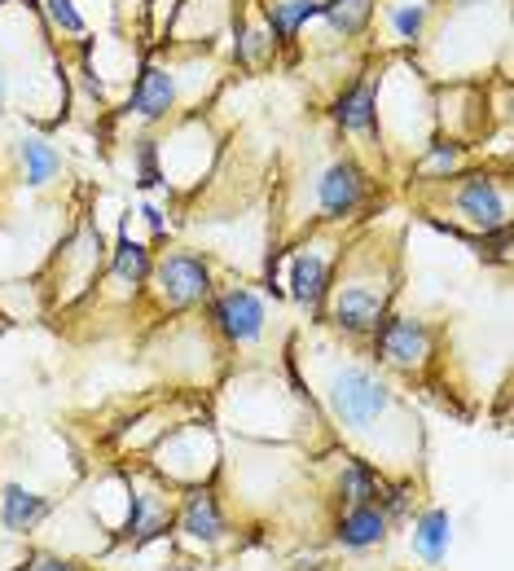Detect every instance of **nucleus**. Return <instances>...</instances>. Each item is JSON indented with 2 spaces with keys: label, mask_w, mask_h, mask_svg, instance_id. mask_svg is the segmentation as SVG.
<instances>
[{
  "label": "nucleus",
  "mask_w": 514,
  "mask_h": 571,
  "mask_svg": "<svg viewBox=\"0 0 514 571\" xmlns=\"http://www.w3.org/2000/svg\"><path fill=\"white\" fill-rule=\"evenodd\" d=\"M409 550L422 568H444L449 550H453V514L444 506H426L413 514V532H409Z\"/></svg>",
  "instance_id": "16"
},
{
  "label": "nucleus",
  "mask_w": 514,
  "mask_h": 571,
  "mask_svg": "<svg viewBox=\"0 0 514 571\" xmlns=\"http://www.w3.org/2000/svg\"><path fill=\"white\" fill-rule=\"evenodd\" d=\"M136 216L150 225V233H154V237H167V221H163V212H158L154 203H141V212H136Z\"/></svg>",
  "instance_id": "30"
},
{
  "label": "nucleus",
  "mask_w": 514,
  "mask_h": 571,
  "mask_svg": "<svg viewBox=\"0 0 514 571\" xmlns=\"http://www.w3.org/2000/svg\"><path fill=\"white\" fill-rule=\"evenodd\" d=\"M413 501H418V483H413V475H391V479L383 475L374 506L391 519V528H395L400 519H409V514H413Z\"/></svg>",
  "instance_id": "24"
},
{
  "label": "nucleus",
  "mask_w": 514,
  "mask_h": 571,
  "mask_svg": "<svg viewBox=\"0 0 514 571\" xmlns=\"http://www.w3.org/2000/svg\"><path fill=\"white\" fill-rule=\"evenodd\" d=\"M13 571H84V568H80V563H71V559H62V554L35 550V554H27Z\"/></svg>",
  "instance_id": "29"
},
{
  "label": "nucleus",
  "mask_w": 514,
  "mask_h": 571,
  "mask_svg": "<svg viewBox=\"0 0 514 571\" xmlns=\"http://www.w3.org/2000/svg\"><path fill=\"white\" fill-rule=\"evenodd\" d=\"M374 9H379V0H321V13L317 18H326V27L335 35L352 40V35H361L370 27Z\"/></svg>",
  "instance_id": "23"
},
{
  "label": "nucleus",
  "mask_w": 514,
  "mask_h": 571,
  "mask_svg": "<svg viewBox=\"0 0 514 571\" xmlns=\"http://www.w3.org/2000/svg\"><path fill=\"white\" fill-rule=\"evenodd\" d=\"M58 510L53 497L31 492L27 483H0V528L4 537H31Z\"/></svg>",
  "instance_id": "15"
},
{
  "label": "nucleus",
  "mask_w": 514,
  "mask_h": 571,
  "mask_svg": "<svg viewBox=\"0 0 514 571\" xmlns=\"http://www.w3.org/2000/svg\"><path fill=\"white\" fill-rule=\"evenodd\" d=\"M387 537H391V519H387L374 501L343 506V514L335 519V545L343 554H370V550L387 545Z\"/></svg>",
  "instance_id": "14"
},
{
  "label": "nucleus",
  "mask_w": 514,
  "mask_h": 571,
  "mask_svg": "<svg viewBox=\"0 0 514 571\" xmlns=\"http://www.w3.org/2000/svg\"><path fill=\"white\" fill-rule=\"evenodd\" d=\"M335 282V255L321 242H304L286 264V295L304 308H321Z\"/></svg>",
  "instance_id": "11"
},
{
  "label": "nucleus",
  "mask_w": 514,
  "mask_h": 571,
  "mask_svg": "<svg viewBox=\"0 0 514 571\" xmlns=\"http://www.w3.org/2000/svg\"><path fill=\"white\" fill-rule=\"evenodd\" d=\"M321 405L335 418L339 436H348V445L361 449L357 457H418V418L404 409V400L374 365L330 356L321 365Z\"/></svg>",
  "instance_id": "1"
},
{
  "label": "nucleus",
  "mask_w": 514,
  "mask_h": 571,
  "mask_svg": "<svg viewBox=\"0 0 514 571\" xmlns=\"http://www.w3.org/2000/svg\"><path fill=\"white\" fill-rule=\"evenodd\" d=\"M44 4V18L58 27V31H66V35H84L89 31V22H84V13L75 9V0H40Z\"/></svg>",
  "instance_id": "28"
},
{
  "label": "nucleus",
  "mask_w": 514,
  "mask_h": 571,
  "mask_svg": "<svg viewBox=\"0 0 514 571\" xmlns=\"http://www.w3.org/2000/svg\"><path fill=\"white\" fill-rule=\"evenodd\" d=\"M9 102H13V75H9L4 67H0V111H4Z\"/></svg>",
  "instance_id": "31"
},
{
  "label": "nucleus",
  "mask_w": 514,
  "mask_h": 571,
  "mask_svg": "<svg viewBox=\"0 0 514 571\" xmlns=\"http://www.w3.org/2000/svg\"><path fill=\"white\" fill-rule=\"evenodd\" d=\"M317 13H321V0H268L264 4V27L277 44H290Z\"/></svg>",
  "instance_id": "22"
},
{
  "label": "nucleus",
  "mask_w": 514,
  "mask_h": 571,
  "mask_svg": "<svg viewBox=\"0 0 514 571\" xmlns=\"http://www.w3.org/2000/svg\"><path fill=\"white\" fill-rule=\"evenodd\" d=\"M444 207L453 225L471 228L475 237L511 228V181L493 172H462L453 185H444Z\"/></svg>",
  "instance_id": "5"
},
{
  "label": "nucleus",
  "mask_w": 514,
  "mask_h": 571,
  "mask_svg": "<svg viewBox=\"0 0 514 571\" xmlns=\"http://www.w3.org/2000/svg\"><path fill=\"white\" fill-rule=\"evenodd\" d=\"M181 106V75L167 62H145L128 93V114L141 123H163Z\"/></svg>",
  "instance_id": "12"
},
{
  "label": "nucleus",
  "mask_w": 514,
  "mask_h": 571,
  "mask_svg": "<svg viewBox=\"0 0 514 571\" xmlns=\"http://www.w3.org/2000/svg\"><path fill=\"white\" fill-rule=\"evenodd\" d=\"M111 282H120L124 290H136L150 282V268H154V251L145 242H132L128 233H120L115 251H111Z\"/></svg>",
  "instance_id": "21"
},
{
  "label": "nucleus",
  "mask_w": 514,
  "mask_h": 571,
  "mask_svg": "<svg viewBox=\"0 0 514 571\" xmlns=\"http://www.w3.org/2000/svg\"><path fill=\"white\" fill-rule=\"evenodd\" d=\"M132 176H136V190H145V194L167 190V176H163V159H158V141L154 136L136 141V150H132Z\"/></svg>",
  "instance_id": "25"
},
{
  "label": "nucleus",
  "mask_w": 514,
  "mask_h": 571,
  "mask_svg": "<svg viewBox=\"0 0 514 571\" xmlns=\"http://www.w3.org/2000/svg\"><path fill=\"white\" fill-rule=\"evenodd\" d=\"M207 326L234 351L256 347L264 339V330H268V304L251 286H225V290H216L207 299Z\"/></svg>",
  "instance_id": "8"
},
{
  "label": "nucleus",
  "mask_w": 514,
  "mask_h": 571,
  "mask_svg": "<svg viewBox=\"0 0 514 571\" xmlns=\"http://www.w3.org/2000/svg\"><path fill=\"white\" fill-rule=\"evenodd\" d=\"M150 286L154 299L172 313L181 308H198L216 295V277H212V259L198 251H167L163 259H154L150 268Z\"/></svg>",
  "instance_id": "7"
},
{
  "label": "nucleus",
  "mask_w": 514,
  "mask_h": 571,
  "mask_svg": "<svg viewBox=\"0 0 514 571\" xmlns=\"http://www.w3.org/2000/svg\"><path fill=\"white\" fill-rule=\"evenodd\" d=\"M18 167H22V185L27 190H49L62 172H66V159L58 154V145L49 136H35L27 132L18 141Z\"/></svg>",
  "instance_id": "18"
},
{
  "label": "nucleus",
  "mask_w": 514,
  "mask_h": 571,
  "mask_svg": "<svg viewBox=\"0 0 514 571\" xmlns=\"http://www.w3.org/2000/svg\"><path fill=\"white\" fill-rule=\"evenodd\" d=\"M370 339H374L379 365L395 369V374H422L431 365V356H435L440 330L431 322H422V317H383Z\"/></svg>",
  "instance_id": "9"
},
{
  "label": "nucleus",
  "mask_w": 514,
  "mask_h": 571,
  "mask_svg": "<svg viewBox=\"0 0 514 571\" xmlns=\"http://www.w3.org/2000/svg\"><path fill=\"white\" fill-rule=\"evenodd\" d=\"M216 470H220V445L203 422L167 427L150 449V475L163 479L167 488H203L216 479Z\"/></svg>",
  "instance_id": "3"
},
{
  "label": "nucleus",
  "mask_w": 514,
  "mask_h": 571,
  "mask_svg": "<svg viewBox=\"0 0 514 571\" xmlns=\"http://www.w3.org/2000/svg\"><path fill=\"white\" fill-rule=\"evenodd\" d=\"M458 9H471V4H484V0H453Z\"/></svg>",
  "instance_id": "32"
},
{
  "label": "nucleus",
  "mask_w": 514,
  "mask_h": 571,
  "mask_svg": "<svg viewBox=\"0 0 514 571\" xmlns=\"http://www.w3.org/2000/svg\"><path fill=\"white\" fill-rule=\"evenodd\" d=\"M387 22H391V31H395L404 44H418V40L426 35L431 4H413V0H404V4H387Z\"/></svg>",
  "instance_id": "26"
},
{
  "label": "nucleus",
  "mask_w": 514,
  "mask_h": 571,
  "mask_svg": "<svg viewBox=\"0 0 514 571\" xmlns=\"http://www.w3.org/2000/svg\"><path fill=\"white\" fill-rule=\"evenodd\" d=\"M330 119L343 136L357 141H379L383 119H379V84L374 80H352L335 102H330Z\"/></svg>",
  "instance_id": "13"
},
{
  "label": "nucleus",
  "mask_w": 514,
  "mask_h": 571,
  "mask_svg": "<svg viewBox=\"0 0 514 571\" xmlns=\"http://www.w3.org/2000/svg\"><path fill=\"white\" fill-rule=\"evenodd\" d=\"M370 194H374L370 172H366L357 159L343 154V159H330V163L312 176L308 203H312V216H317V221L339 225V221H352V216L370 203Z\"/></svg>",
  "instance_id": "6"
},
{
  "label": "nucleus",
  "mask_w": 514,
  "mask_h": 571,
  "mask_svg": "<svg viewBox=\"0 0 514 571\" xmlns=\"http://www.w3.org/2000/svg\"><path fill=\"white\" fill-rule=\"evenodd\" d=\"M379 483H383V470H374V461L366 457H343L339 461V475H335V497L343 506H366L379 497Z\"/></svg>",
  "instance_id": "20"
},
{
  "label": "nucleus",
  "mask_w": 514,
  "mask_h": 571,
  "mask_svg": "<svg viewBox=\"0 0 514 571\" xmlns=\"http://www.w3.org/2000/svg\"><path fill=\"white\" fill-rule=\"evenodd\" d=\"M102 264H106V242H102V233L93 225H84L75 237H71V246H66V255H62V277H66V299H75V295H84V290H93V282H97V273H102Z\"/></svg>",
  "instance_id": "17"
},
{
  "label": "nucleus",
  "mask_w": 514,
  "mask_h": 571,
  "mask_svg": "<svg viewBox=\"0 0 514 571\" xmlns=\"http://www.w3.org/2000/svg\"><path fill=\"white\" fill-rule=\"evenodd\" d=\"M273 35H268V27H243L238 22V44H234V58L243 62V67H256V62H264L268 53H273Z\"/></svg>",
  "instance_id": "27"
},
{
  "label": "nucleus",
  "mask_w": 514,
  "mask_h": 571,
  "mask_svg": "<svg viewBox=\"0 0 514 571\" xmlns=\"http://www.w3.org/2000/svg\"><path fill=\"white\" fill-rule=\"evenodd\" d=\"M395 277H379V264H357L348 259V268L330 282L326 295V322L348 335V339H370L379 330V322L387 317V304L395 295L391 286Z\"/></svg>",
  "instance_id": "2"
},
{
  "label": "nucleus",
  "mask_w": 514,
  "mask_h": 571,
  "mask_svg": "<svg viewBox=\"0 0 514 571\" xmlns=\"http://www.w3.org/2000/svg\"><path fill=\"white\" fill-rule=\"evenodd\" d=\"M172 532L198 550H216L229 541V514L212 483L185 488V497L176 501V514H172Z\"/></svg>",
  "instance_id": "10"
},
{
  "label": "nucleus",
  "mask_w": 514,
  "mask_h": 571,
  "mask_svg": "<svg viewBox=\"0 0 514 571\" xmlns=\"http://www.w3.org/2000/svg\"><path fill=\"white\" fill-rule=\"evenodd\" d=\"M413 172H418V181H426V185H449L453 176L466 172V145H462L458 136H435V141H426L422 154L413 159Z\"/></svg>",
  "instance_id": "19"
},
{
  "label": "nucleus",
  "mask_w": 514,
  "mask_h": 571,
  "mask_svg": "<svg viewBox=\"0 0 514 571\" xmlns=\"http://www.w3.org/2000/svg\"><path fill=\"white\" fill-rule=\"evenodd\" d=\"M172 497L167 483L154 475H128L124 479V514L111 523V541L124 550H145L150 541H163L172 532Z\"/></svg>",
  "instance_id": "4"
}]
</instances>
